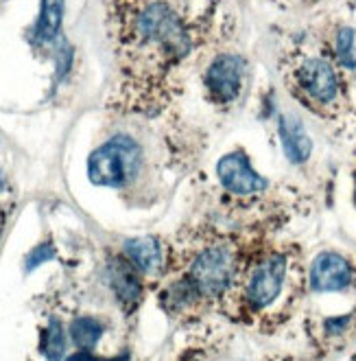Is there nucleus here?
Returning a JSON list of instances; mask_svg holds the SVG:
<instances>
[{
	"instance_id": "nucleus-3",
	"label": "nucleus",
	"mask_w": 356,
	"mask_h": 361,
	"mask_svg": "<svg viewBox=\"0 0 356 361\" xmlns=\"http://www.w3.org/2000/svg\"><path fill=\"white\" fill-rule=\"evenodd\" d=\"M284 79L306 108L322 116H337L345 108V83L337 63L322 55L295 53L284 61Z\"/></svg>"
},
{
	"instance_id": "nucleus-4",
	"label": "nucleus",
	"mask_w": 356,
	"mask_h": 361,
	"mask_svg": "<svg viewBox=\"0 0 356 361\" xmlns=\"http://www.w3.org/2000/svg\"><path fill=\"white\" fill-rule=\"evenodd\" d=\"M241 269V254L234 241L212 239L195 252L184 281L203 300H219L232 289Z\"/></svg>"
},
{
	"instance_id": "nucleus-12",
	"label": "nucleus",
	"mask_w": 356,
	"mask_h": 361,
	"mask_svg": "<svg viewBox=\"0 0 356 361\" xmlns=\"http://www.w3.org/2000/svg\"><path fill=\"white\" fill-rule=\"evenodd\" d=\"M61 20H64V0H42L39 16L33 29V39L37 44H49L59 33Z\"/></svg>"
},
{
	"instance_id": "nucleus-8",
	"label": "nucleus",
	"mask_w": 356,
	"mask_h": 361,
	"mask_svg": "<svg viewBox=\"0 0 356 361\" xmlns=\"http://www.w3.org/2000/svg\"><path fill=\"white\" fill-rule=\"evenodd\" d=\"M308 281L315 291H345L354 283V267L337 252H322L310 265Z\"/></svg>"
},
{
	"instance_id": "nucleus-6",
	"label": "nucleus",
	"mask_w": 356,
	"mask_h": 361,
	"mask_svg": "<svg viewBox=\"0 0 356 361\" xmlns=\"http://www.w3.org/2000/svg\"><path fill=\"white\" fill-rule=\"evenodd\" d=\"M245 77L247 68L239 55H219L203 73V88L208 99L217 105L234 103L243 94Z\"/></svg>"
},
{
	"instance_id": "nucleus-11",
	"label": "nucleus",
	"mask_w": 356,
	"mask_h": 361,
	"mask_svg": "<svg viewBox=\"0 0 356 361\" xmlns=\"http://www.w3.org/2000/svg\"><path fill=\"white\" fill-rule=\"evenodd\" d=\"M110 283H112L116 298L125 307H136L138 305L142 289H140V281H138L132 263H125L120 259L112 261V265H110Z\"/></svg>"
},
{
	"instance_id": "nucleus-5",
	"label": "nucleus",
	"mask_w": 356,
	"mask_h": 361,
	"mask_svg": "<svg viewBox=\"0 0 356 361\" xmlns=\"http://www.w3.org/2000/svg\"><path fill=\"white\" fill-rule=\"evenodd\" d=\"M142 166V149L129 136H114L90 154L88 178L96 186L122 188L136 180Z\"/></svg>"
},
{
	"instance_id": "nucleus-16",
	"label": "nucleus",
	"mask_w": 356,
	"mask_h": 361,
	"mask_svg": "<svg viewBox=\"0 0 356 361\" xmlns=\"http://www.w3.org/2000/svg\"><path fill=\"white\" fill-rule=\"evenodd\" d=\"M55 257V250H53V245H39V247H35L31 254H29V259H27V269L31 271V269H35L37 265H42V263H46V261H51Z\"/></svg>"
},
{
	"instance_id": "nucleus-10",
	"label": "nucleus",
	"mask_w": 356,
	"mask_h": 361,
	"mask_svg": "<svg viewBox=\"0 0 356 361\" xmlns=\"http://www.w3.org/2000/svg\"><path fill=\"white\" fill-rule=\"evenodd\" d=\"M125 254L142 274H160L164 267V250L155 237H138L125 243Z\"/></svg>"
},
{
	"instance_id": "nucleus-14",
	"label": "nucleus",
	"mask_w": 356,
	"mask_h": 361,
	"mask_svg": "<svg viewBox=\"0 0 356 361\" xmlns=\"http://www.w3.org/2000/svg\"><path fill=\"white\" fill-rule=\"evenodd\" d=\"M39 350L44 355L49 361H59L66 353V335H64V329L57 320H51L46 331H44V337H42V344H39Z\"/></svg>"
},
{
	"instance_id": "nucleus-13",
	"label": "nucleus",
	"mask_w": 356,
	"mask_h": 361,
	"mask_svg": "<svg viewBox=\"0 0 356 361\" xmlns=\"http://www.w3.org/2000/svg\"><path fill=\"white\" fill-rule=\"evenodd\" d=\"M101 335H103V326H101V322L92 320V317H79V320H75L70 326V339L75 342L77 348L86 350V353L96 346Z\"/></svg>"
},
{
	"instance_id": "nucleus-18",
	"label": "nucleus",
	"mask_w": 356,
	"mask_h": 361,
	"mask_svg": "<svg viewBox=\"0 0 356 361\" xmlns=\"http://www.w3.org/2000/svg\"><path fill=\"white\" fill-rule=\"evenodd\" d=\"M5 188V176H3V171H0V190Z\"/></svg>"
},
{
	"instance_id": "nucleus-9",
	"label": "nucleus",
	"mask_w": 356,
	"mask_h": 361,
	"mask_svg": "<svg viewBox=\"0 0 356 361\" xmlns=\"http://www.w3.org/2000/svg\"><path fill=\"white\" fill-rule=\"evenodd\" d=\"M278 132L286 158L293 164H304L312 154V142L304 130V125L295 116H280Z\"/></svg>"
},
{
	"instance_id": "nucleus-2",
	"label": "nucleus",
	"mask_w": 356,
	"mask_h": 361,
	"mask_svg": "<svg viewBox=\"0 0 356 361\" xmlns=\"http://www.w3.org/2000/svg\"><path fill=\"white\" fill-rule=\"evenodd\" d=\"M293 259L286 250H269L260 252L251 259L225 293L234 298V307L241 315L249 320H271L274 311L282 307L286 293L291 289Z\"/></svg>"
},
{
	"instance_id": "nucleus-7",
	"label": "nucleus",
	"mask_w": 356,
	"mask_h": 361,
	"mask_svg": "<svg viewBox=\"0 0 356 361\" xmlns=\"http://www.w3.org/2000/svg\"><path fill=\"white\" fill-rule=\"evenodd\" d=\"M217 178L227 193L236 197H254L267 188V180L251 166L243 152L225 154L217 164Z\"/></svg>"
},
{
	"instance_id": "nucleus-1",
	"label": "nucleus",
	"mask_w": 356,
	"mask_h": 361,
	"mask_svg": "<svg viewBox=\"0 0 356 361\" xmlns=\"http://www.w3.org/2000/svg\"><path fill=\"white\" fill-rule=\"evenodd\" d=\"M112 31L120 92L132 108H155L195 49L193 27L171 0H114Z\"/></svg>"
},
{
	"instance_id": "nucleus-17",
	"label": "nucleus",
	"mask_w": 356,
	"mask_h": 361,
	"mask_svg": "<svg viewBox=\"0 0 356 361\" xmlns=\"http://www.w3.org/2000/svg\"><path fill=\"white\" fill-rule=\"evenodd\" d=\"M68 361H127V355H122V357H116V359H101V357H94L86 350H81L79 355H72Z\"/></svg>"
},
{
	"instance_id": "nucleus-15",
	"label": "nucleus",
	"mask_w": 356,
	"mask_h": 361,
	"mask_svg": "<svg viewBox=\"0 0 356 361\" xmlns=\"http://www.w3.org/2000/svg\"><path fill=\"white\" fill-rule=\"evenodd\" d=\"M337 59L343 66H354L356 55H354V31L352 29H341L337 35Z\"/></svg>"
}]
</instances>
